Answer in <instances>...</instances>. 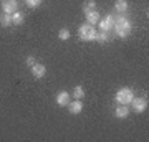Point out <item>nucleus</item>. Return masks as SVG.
Returning a JSON list of instances; mask_svg holds the SVG:
<instances>
[{
  "instance_id": "nucleus-10",
  "label": "nucleus",
  "mask_w": 149,
  "mask_h": 142,
  "mask_svg": "<svg viewBox=\"0 0 149 142\" xmlns=\"http://www.w3.org/2000/svg\"><path fill=\"white\" fill-rule=\"evenodd\" d=\"M85 15H86V23H90V25H93V26L100 21V18H101L100 13L96 10H91V12H88V13H85Z\"/></svg>"
},
{
  "instance_id": "nucleus-19",
  "label": "nucleus",
  "mask_w": 149,
  "mask_h": 142,
  "mask_svg": "<svg viewBox=\"0 0 149 142\" xmlns=\"http://www.w3.org/2000/svg\"><path fill=\"white\" fill-rule=\"evenodd\" d=\"M25 3H27V7H30V8H37V7H40L42 0H25Z\"/></svg>"
},
{
  "instance_id": "nucleus-1",
  "label": "nucleus",
  "mask_w": 149,
  "mask_h": 142,
  "mask_svg": "<svg viewBox=\"0 0 149 142\" xmlns=\"http://www.w3.org/2000/svg\"><path fill=\"white\" fill-rule=\"evenodd\" d=\"M114 30H116V35L119 38H126L129 37V33L133 30V23L129 20L128 17H116V21H114V26H113Z\"/></svg>"
},
{
  "instance_id": "nucleus-2",
  "label": "nucleus",
  "mask_w": 149,
  "mask_h": 142,
  "mask_svg": "<svg viewBox=\"0 0 149 142\" xmlns=\"http://www.w3.org/2000/svg\"><path fill=\"white\" fill-rule=\"evenodd\" d=\"M96 35H98V32L90 23H83L78 26V37L81 42H93V40H96Z\"/></svg>"
},
{
  "instance_id": "nucleus-17",
  "label": "nucleus",
  "mask_w": 149,
  "mask_h": 142,
  "mask_svg": "<svg viewBox=\"0 0 149 142\" xmlns=\"http://www.w3.org/2000/svg\"><path fill=\"white\" fill-rule=\"evenodd\" d=\"M91 10H96V2L95 0H88L85 5H83V13H88Z\"/></svg>"
},
{
  "instance_id": "nucleus-9",
  "label": "nucleus",
  "mask_w": 149,
  "mask_h": 142,
  "mask_svg": "<svg viewBox=\"0 0 149 142\" xmlns=\"http://www.w3.org/2000/svg\"><path fill=\"white\" fill-rule=\"evenodd\" d=\"M68 109L71 114H80L81 111H83V103H81V99H74L73 103H68Z\"/></svg>"
},
{
  "instance_id": "nucleus-11",
  "label": "nucleus",
  "mask_w": 149,
  "mask_h": 142,
  "mask_svg": "<svg viewBox=\"0 0 149 142\" xmlns=\"http://www.w3.org/2000/svg\"><path fill=\"white\" fill-rule=\"evenodd\" d=\"M70 103V94L66 91H60L58 94H56V104L58 106H68Z\"/></svg>"
},
{
  "instance_id": "nucleus-13",
  "label": "nucleus",
  "mask_w": 149,
  "mask_h": 142,
  "mask_svg": "<svg viewBox=\"0 0 149 142\" xmlns=\"http://www.w3.org/2000/svg\"><path fill=\"white\" fill-rule=\"evenodd\" d=\"M23 20H25V17H23L22 12H13V13H12V23H13V25H22Z\"/></svg>"
},
{
  "instance_id": "nucleus-18",
  "label": "nucleus",
  "mask_w": 149,
  "mask_h": 142,
  "mask_svg": "<svg viewBox=\"0 0 149 142\" xmlns=\"http://www.w3.org/2000/svg\"><path fill=\"white\" fill-rule=\"evenodd\" d=\"M70 35H71V33H70V30H66V28H61V30L58 32V38H60V40H63V42L68 40Z\"/></svg>"
},
{
  "instance_id": "nucleus-3",
  "label": "nucleus",
  "mask_w": 149,
  "mask_h": 142,
  "mask_svg": "<svg viewBox=\"0 0 149 142\" xmlns=\"http://www.w3.org/2000/svg\"><path fill=\"white\" fill-rule=\"evenodd\" d=\"M133 99H134V91L131 88H128V86L121 88L116 93V96H114V101H116L118 104H124V106H129Z\"/></svg>"
},
{
  "instance_id": "nucleus-5",
  "label": "nucleus",
  "mask_w": 149,
  "mask_h": 142,
  "mask_svg": "<svg viewBox=\"0 0 149 142\" xmlns=\"http://www.w3.org/2000/svg\"><path fill=\"white\" fill-rule=\"evenodd\" d=\"M131 106H133L134 112L141 114V112H144V111L148 109V99H146V98H134V99L131 101Z\"/></svg>"
},
{
  "instance_id": "nucleus-15",
  "label": "nucleus",
  "mask_w": 149,
  "mask_h": 142,
  "mask_svg": "<svg viewBox=\"0 0 149 142\" xmlns=\"http://www.w3.org/2000/svg\"><path fill=\"white\" fill-rule=\"evenodd\" d=\"M96 42H100V43H108V42H109V35H108V32L100 30L98 35H96Z\"/></svg>"
},
{
  "instance_id": "nucleus-14",
  "label": "nucleus",
  "mask_w": 149,
  "mask_h": 142,
  "mask_svg": "<svg viewBox=\"0 0 149 142\" xmlns=\"http://www.w3.org/2000/svg\"><path fill=\"white\" fill-rule=\"evenodd\" d=\"M0 25L10 26L12 25V13H0Z\"/></svg>"
},
{
  "instance_id": "nucleus-16",
  "label": "nucleus",
  "mask_w": 149,
  "mask_h": 142,
  "mask_svg": "<svg viewBox=\"0 0 149 142\" xmlns=\"http://www.w3.org/2000/svg\"><path fill=\"white\" fill-rule=\"evenodd\" d=\"M73 98L74 99H81V98H85V89H83V86H74Z\"/></svg>"
},
{
  "instance_id": "nucleus-20",
  "label": "nucleus",
  "mask_w": 149,
  "mask_h": 142,
  "mask_svg": "<svg viewBox=\"0 0 149 142\" xmlns=\"http://www.w3.org/2000/svg\"><path fill=\"white\" fill-rule=\"evenodd\" d=\"M37 63V60H35V56H27V58H25V64H27L28 68H32L33 64Z\"/></svg>"
},
{
  "instance_id": "nucleus-8",
  "label": "nucleus",
  "mask_w": 149,
  "mask_h": 142,
  "mask_svg": "<svg viewBox=\"0 0 149 142\" xmlns=\"http://www.w3.org/2000/svg\"><path fill=\"white\" fill-rule=\"evenodd\" d=\"M129 106H124V104H119L116 107V111H114V116L118 117V119H126V117L129 116Z\"/></svg>"
},
{
  "instance_id": "nucleus-6",
  "label": "nucleus",
  "mask_w": 149,
  "mask_h": 142,
  "mask_svg": "<svg viewBox=\"0 0 149 142\" xmlns=\"http://www.w3.org/2000/svg\"><path fill=\"white\" fill-rule=\"evenodd\" d=\"M18 8V2L17 0H2V12L3 13H13Z\"/></svg>"
},
{
  "instance_id": "nucleus-4",
  "label": "nucleus",
  "mask_w": 149,
  "mask_h": 142,
  "mask_svg": "<svg viewBox=\"0 0 149 142\" xmlns=\"http://www.w3.org/2000/svg\"><path fill=\"white\" fill-rule=\"evenodd\" d=\"M114 21H116V15L109 13L106 18H100L98 23H100V28H101L103 32H109V30H113V26H114Z\"/></svg>"
},
{
  "instance_id": "nucleus-7",
  "label": "nucleus",
  "mask_w": 149,
  "mask_h": 142,
  "mask_svg": "<svg viewBox=\"0 0 149 142\" xmlns=\"http://www.w3.org/2000/svg\"><path fill=\"white\" fill-rule=\"evenodd\" d=\"M30 69H32L33 78H37V79L45 78V74H47V66H45V64H42V63H35Z\"/></svg>"
},
{
  "instance_id": "nucleus-12",
  "label": "nucleus",
  "mask_w": 149,
  "mask_h": 142,
  "mask_svg": "<svg viewBox=\"0 0 149 142\" xmlns=\"http://www.w3.org/2000/svg\"><path fill=\"white\" fill-rule=\"evenodd\" d=\"M128 8H129L128 0H116V2H114V10L119 12V13H124V12H128Z\"/></svg>"
}]
</instances>
